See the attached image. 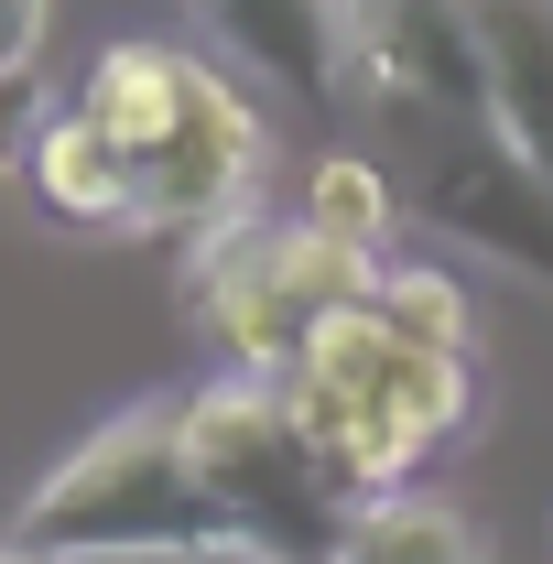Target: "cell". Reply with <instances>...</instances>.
<instances>
[{
	"instance_id": "1",
	"label": "cell",
	"mask_w": 553,
	"mask_h": 564,
	"mask_svg": "<svg viewBox=\"0 0 553 564\" xmlns=\"http://www.w3.org/2000/svg\"><path fill=\"white\" fill-rule=\"evenodd\" d=\"M11 543L44 564H207V554H228V521L196 489L185 413L141 402V413L98 423L66 467L22 499Z\"/></svg>"
},
{
	"instance_id": "2",
	"label": "cell",
	"mask_w": 553,
	"mask_h": 564,
	"mask_svg": "<svg viewBox=\"0 0 553 564\" xmlns=\"http://www.w3.org/2000/svg\"><path fill=\"white\" fill-rule=\"evenodd\" d=\"M185 456H196V489L228 521V554L239 564H337L358 532V489L337 478V456L293 423L282 380L250 369H217L185 402Z\"/></svg>"
},
{
	"instance_id": "3",
	"label": "cell",
	"mask_w": 553,
	"mask_h": 564,
	"mask_svg": "<svg viewBox=\"0 0 553 564\" xmlns=\"http://www.w3.org/2000/svg\"><path fill=\"white\" fill-rule=\"evenodd\" d=\"M380 272H391V261L315 239L304 217H239L228 239H207V250L185 261V293H196V315L217 326L228 369L282 380L326 315H347V304L380 293Z\"/></svg>"
},
{
	"instance_id": "4",
	"label": "cell",
	"mask_w": 553,
	"mask_h": 564,
	"mask_svg": "<svg viewBox=\"0 0 553 564\" xmlns=\"http://www.w3.org/2000/svg\"><path fill=\"white\" fill-rule=\"evenodd\" d=\"M261 152H272V131L239 98V76H217L196 55L174 131L141 152V239H185V261H196L239 217H261Z\"/></svg>"
},
{
	"instance_id": "5",
	"label": "cell",
	"mask_w": 553,
	"mask_h": 564,
	"mask_svg": "<svg viewBox=\"0 0 553 564\" xmlns=\"http://www.w3.org/2000/svg\"><path fill=\"white\" fill-rule=\"evenodd\" d=\"M402 207L423 228H445L456 250H488L499 272L553 293V174L532 152H510L499 131H423Z\"/></svg>"
},
{
	"instance_id": "6",
	"label": "cell",
	"mask_w": 553,
	"mask_h": 564,
	"mask_svg": "<svg viewBox=\"0 0 553 564\" xmlns=\"http://www.w3.org/2000/svg\"><path fill=\"white\" fill-rule=\"evenodd\" d=\"M196 22L282 109H347V0H196Z\"/></svg>"
},
{
	"instance_id": "7",
	"label": "cell",
	"mask_w": 553,
	"mask_h": 564,
	"mask_svg": "<svg viewBox=\"0 0 553 564\" xmlns=\"http://www.w3.org/2000/svg\"><path fill=\"white\" fill-rule=\"evenodd\" d=\"M22 185L44 196V217H66V228H141V163L98 131V120H76V109L44 120Z\"/></svg>"
},
{
	"instance_id": "8",
	"label": "cell",
	"mask_w": 553,
	"mask_h": 564,
	"mask_svg": "<svg viewBox=\"0 0 553 564\" xmlns=\"http://www.w3.org/2000/svg\"><path fill=\"white\" fill-rule=\"evenodd\" d=\"M185 76H196V55L185 44H152V33H131V44H98V66H87V87H76V120H98V131L120 141V152H152V141L174 131V109H185Z\"/></svg>"
},
{
	"instance_id": "9",
	"label": "cell",
	"mask_w": 553,
	"mask_h": 564,
	"mask_svg": "<svg viewBox=\"0 0 553 564\" xmlns=\"http://www.w3.org/2000/svg\"><path fill=\"white\" fill-rule=\"evenodd\" d=\"M337 564H488L478 554V521L434 489H391V499H358V532H347Z\"/></svg>"
},
{
	"instance_id": "10",
	"label": "cell",
	"mask_w": 553,
	"mask_h": 564,
	"mask_svg": "<svg viewBox=\"0 0 553 564\" xmlns=\"http://www.w3.org/2000/svg\"><path fill=\"white\" fill-rule=\"evenodd\" d=\"M293 217H304L315 239L380 261V239L402 228V185H391V163H369V152H315V163H304V207H293Z\"/></svg>"
},
{
	"instance_id": "11",
	"label": "cell",
	"mask_w": 553,
	"mask_h": 564,
	"mask_svg": "<svg viewBox=\"0 0 553 564\" xmlns=\"http://www.w3.org/2000/svg\"><path fill=\"white\" fill-rule=\"evenodd\" d=\"M380 326L402 337V348H434V358H467V293L434 272V261H391L380 272Z\"/></svg>"
},
{
	"instance_id": "12",
	"label": "cell",
	"mask_w": 553,
	"mask_h": 564,
	"mask_svg": "<svg viewBox=\"0 0 553 564\" xmlns=\"http://www.w3.org/2000/svg\"><path fill=\"white\" fill-rule=\"evenodd\" d=\"M44 76H0V174H22L33 163V141H44Z\"/></svg>"
},
{
	"instance_id": "13",
	"label": "cell",
	"mask_w": 553,
	"mask_h": 564,
	"mask_svg": "<svg viewBox=\"0 0 553 564\" xmlns=\"http://www.w3.org/2000/svg\"><path fill=\"white\" fill-rule=\"evenodd\" d=\"M44 55V0H0V76H33Z\"/></svg>"
},
{
	"instance_id": "14",
	"label": "cell",
	"mask_w": 553,
	"mask_h": 564,
	"mask_svg": "<svg viewBox=\"0 0 553 564\" xmlns=\"http://www.w3.org/2000/svg\"><path fill=\"white\" fill-rule=\"evenodd\" d=\"M0 564H44V554H22V543H0Z\"/></svg>"
}]
</instances>
